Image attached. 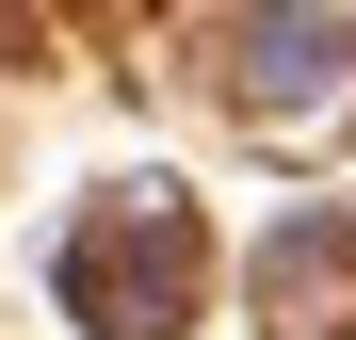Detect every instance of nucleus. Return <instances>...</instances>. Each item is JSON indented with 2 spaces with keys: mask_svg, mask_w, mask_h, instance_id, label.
I'll return each mask as SVG.
<instances>
[{
  "mask_svg": "<svg viewBox=\"0 0 356 340\" xmlns=\"http://www.w3.org/2000/svg\"><path fill=\"white\" fill-rule=\"evenodd\" d=\"M243 113H259V130H324V113H356V33L308 17V0L243 17Z\"/></svg>",
  "mask_w": 356,
  "mask_h": 340,
  "instance_id": "f257e3e1",
  "label": "nucleus"
}]
</instances>
